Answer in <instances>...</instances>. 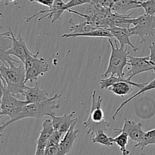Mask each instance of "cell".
<instances>
[{"mask_svg":"<svg viewBox=\"0 0 155 155\" xmlns=\"http://www.w3.org/2000/svg\"><path fill=\"white\" fill-rule=\"evenodd\" d=\"M1 117L3 116H8L10 120L5 123H2L0 127L1 135L4 132L5 129L9 125L15 122L17 117L19 116L24 107L28 104L27 101L18 99V97L14 95L8 89L6 83L2 79H1Z\"/></svg>","mask_w":155,"mask_h":155,"instance_id":"1","label":"cell"},{"mask_svg":"<svg viewBox=\"0 0 155 155\" xmlns=\"http://www.w3.org/2000/svg\"><path fill=\"white\" fill-rule=\"evenodd\" d=\"M0 74L6 83L8 89L18 98L24 96L26 87V70L24 64L20 66H15V63L8 64L1 61Z\"/></svg>","mask_w":155,"mask_h":155,"instance_id":"2","label":"cell"},{"mask_svg":"<svg viewBox=\"0 0 155 155\" xmlns=\"http://www.w3.org/2000/svg\"><path fill=\"white\" fill-rule=\"evenodd\" d=\"M96 90H93L92 95V105L87 120L83 123L86 129V134L95 136L101 132H105L110 127V123L104 120V114L101 108L103 98L98 96L96 99Z\"/></svg>","mask_w":155,"mask_h":155,"instance_id":"3","label":"cell"},{"mask_svg":"<svg viewBox=\"0 0 155 155\" xmlns=\"http://www.w3.org/2000/svg\"><path fill=\"white\" fill-rule=\"evenodd\" d=\"M61 97V94H55L54 96L49 97L45 101L36 103H28L24 107L22 111L17 117L15 122L25 118L40 119L45 116H51L54 114V110L61 107L60 104L56 103V100Z\"/></svg>","mask_w":155,"mask_h":155,"instance_id":"4","label":"cell"},{"mask_svg":"<svg viewBox=\"0 0 155 155\" xmlns=\"http://www.w3.org/2000/svg\"><path fill=\"white\" fill-rule=\"evenodd\" d=\"M107 40L110 45L111 51L109 58L108 66L101 77L103 78H105L110 75L124 77L125 74L124 71L125 67L128 66L130 52L126 48H121V47L119 48L116 40L114 41V43L112 42L111 38L107 39Z\"/></svg>","mask_w":155,"mask_h":155,"instance_id":"5","label":"cell"},{"mask_svg":"<svg viewBox=\"0 0 155 155\" xmlns=\"http://www.w3.org/2000/svg\"><path fill=\"white\" fill-rule=\"evenodd\" d=\"M39 54V51H37L36 54L30 52L26 45L25 61L24 63L26 70V83L28 81L36 82L39 77L44 76L45 73L48 72L49 68L48 64L43 58L38 57Z\"/></svg>","mask_w":155,"mask_h":155,"instance_id":"6","label":"cell"},{"mask_svg":"<svg viewBox=\"0 0 155 155\" xmlns=\"http://www.w3.org/2000/svg\"><path fill=\"white\" fill-rule=\"evenodd\" d=\"M133 27H129L131 36L141 38V43L145 41V36L155 35V15L143 14L136 18H132Z\"/></svg>","mask_w":155,"mask_h":155,"instance_id":"7","label":"cell"},{"mask_svg":"<svg viewBox=\"0 0 155 155\" xmlns=\"http://www.w3.org/2000/svg\"><path fill=\"white\" fill-rule=\"evenodd\" d=\"M1 36L5 39H10L12 42V45L8 49L4 50V48L1 47V54L15 56L24 64L25 61L26 43L23 38L20 36L16 37L10 27H8V32L1 33Z\"/></svg>","mask_w":155,"mask_h":155,"instance_id":"8","label":"cell"},{"mask_svg":"<svg viewBox=\"0 0 155 155\" xmlns=\"http://www.w3.org/2000/svg\"><path fill=\"white\" fill-rule=\"evenodd\" d=\"M128 66L129 71L125 74L124 77L132 80L138 74L148 71H154L155 65L150 61L149 56L147 57H133L129 56Z\"/></svg>","mask_w":155,"mask_h":155,"instance_id":"9","label":"cell"},{"mask_svg":"<svg viewBox=\"0 0 155 155\" xmlns=\"http://www.w3.org/2000/svg\"><path fill=\"white\" fill-rule=\"evenodd\" d=\"M65 11H68L66 8V3L64 2L63 0H55L54 4L52 5V6L48 8V9L39 11V12L31 15V16L26 17L24 19H25L26 22H29L30 20H32L33 18L37 16V15L45 14L44 16L39 18V19H38V21H42V19H44V18H47L51 19V23H54L56 21H60V20H61V16Z\"/></svg>","mask_w":155,"mask_h":155,"instance_id":"10","label":"cell"},{"mask_svg":"<svg viewBox=\"0 0 155 155\" xmlns=\"http://www.w3.org/2000/svg\"><path fill=\"white\" fill-rule=\"evenodd\" d=\"M124 127L121 129H114V133H120L121 132H125L129 136V138L132 141L140 142L143 139L145 134V132L142 130V125L141 123H136L134 121L130 120L126 118H124Z\"/></svg>","mask_w":155,"mask_h":155,"instance_id":"11","label":"cell"},{"mask_svg":"<svg viewBox=\"0 0 155 155\" xmlns=\"http://www.w3.org/2000/svg\"><path fill=\"white\" fill-rule=\"evenodd\" d=\"M54 129L53 127L52 121L50 119H46L42 123V131L39 133V136L36 140V148L35 154L41 155L44 154L45 148L48 144L50 136L54 132Z\"/></svg>","mask_w":155,"mask_h":155,"instance_id":"12","label":"cell"},{"mask_svg":"<svg viewBox=\"0 0 155 155\" xmlns=\"http://www.w3.org/2000/svg\"><path fill=\"white\" fill-rule=\"evenodd\" d=\"M145 85V84H140V83H135V82H133L129 78L124 77L120 81L117 82V83H114L112 86H110L108 88V89L110 92H113L114 95L124 97L133 92V86H136V87L141 89Z\"/></svg>","mask_w":155,"mask_h":155,"instance_id":"13","label":"cell"},{"mask_svg":"<svg viewBox=\"0 0 155 155\" xmlns=\"http://www.w3.org/2000/svg\"><path fill=\"white\" fill-rule=\"evenodd\" d=\"M76 114V111H72L69 114H64L63 116L58 117L55 114H52L50 116L52 121L53 127L55 130H58L62 134L64 135L68 131L71 126L74 124L76 120H78V118H74V115Z\"/></svg>","mask_w":155,"mask_h":155,"instance_id":"14","label":"cell"},{"mask_svg":"<svg viewBox=\"0 0 155 155\" xmlns=\"http://www.w3.org/2000/svg\"><path fill=\"white\" fill-rule=\"evenodd\" d=\"M77 121L76 120L74 123L71 128L68 130V131L64 135L63 138H62L61 141L59 145V154L60 155H64L69 154L72 150L74 144L75 142V140L77 139V134L80 133V130H75L76 124H77Z\"/></svg>","mask_w":155,"mask_h":155,"instance_id":"15","label":"cell"},{"mask_svg":"<svg viewBox=\"0 0 155 155\" xmlns=\"http://www.w3.org/2000/svg\"><path fill=\"white\" fill-rule=\"evenodd\" d=\"M107 29L113 35V37L120 42L121 48H125L126 45H130L134 51H137L139 50V48H136L130 41V37L132 36L129 30V27L127 28V27H120L114 26V27H109Z\"/></svg>","mask_w":155,"mask_h":155,"instance_id":"16","label":"cell"},{"mask_svg":"<svg viewBox=\"0 0 155 155\" xmlns=\"http://www.w3.org/2000/svg\"><path fill=\"white\" fill-rule=\"evenodd\" d=\"M24 96L25 97V100L28 103L39 102V101H45L49 98L48 92L45 90L41 89L37 82L33 87H29L26 86L24 92Z\"/></svg>","mask_w":155,"mask_h":155,"instance_id":"17","label":"cell"},{"mask_svg":"<svg viewBox=\"0 0 155 155\" xmlns=\"http://www.w3.org/2000/svg\"><path fill=\"white\" fill-rule=\"evenodd\" d=\"M140 0H114L111 6L112 12L124 15L128 11L142 8Z\"/></svg>","mask_w":155,"mask_h":155,"instance_id":"18","label":"cell"},{"mask_svg":"<svg viewBox=\"0 0 155 155\" xmlns=\"http://www.w3.org/2000/svg\"><path fill=\"white\" fill-rule=\"evenodd\" d=\"M71 37H98V38H113V35L107 28H98L92 31L80 33H64L61 36V38Z\"/></svg>","mask_w":155,"mask_h":155,"instance_id":"19","label":"cell"},{"mask_svg":"<svg viewBox=\"0 0 155 155\" xmlns=\"http://www.w3.org/2000/svg\"><path fill=\"white\" fill-rule=\"evenodd\" d=\"M153 89H155V78L154 80H152V81L150 82L149 83H148V84H145V86H143L142 88H141V90L139 91L138 92H136L135 95H133V96L130 97V98H129L128 99L126 100V101H124V102L122 103V104H120V105L118 107V108L117 109L116 111L114 112V114H113V116H112V120H114L115 119H116V117L117 116V114H119V112L120 111L121 109L124 108V106L127 105V104H128L129 102H130L131 101H133L134 98H136V97H138L139 95H142V93H144L145 92H148V91H151V90H153Z\"/></svg>","mask_w":155,"mask_h":155,"instance_id":"20","label":"cell"},{"mask_svg":"<svg viewBox=\"0 0 155 155\" xmlns=\"http://www.w3.org/2000/svg\"><path fill=\"white\" fill-rule=\"evenodd\" d=\"M128 138L129 136L125 132H121L117 136L113 138L114 142L119 147L123 155H128L130 153L127 148V145H128Z\"/></svg>","mask_w":155,"mask_h":155,"instance_id":"21","label":"cell"},{"mask_svg":"<svg viewBox=\"0 0 155 155\" xmlns=\"http://www.w3.org/2000/svg\"><path fill=\"white\" fill-rule=\"evenodd\" d=\"M150 145H155V129L146 132L142 140L136 143L134 145V148H139L141 151H143L145 147Z\"/></svg>","mask_w":155,"mask_h":155,"instance_id":"22","label":"cell"},{"mask_svg":"<svg viewBox=\"0 0 155 155\" xmlns=\"http://www.w3.org/2000/svg\"><path fill=\"white\" fill-rule=\"evenodd\" d=\"M98 29L93 25L91 22L86 20L85 21L81 23H79L77 24H73L71 26V31L73 33H86V32L92 31V30Z\"/></svg>","mask_w":155,"mask_h":155,"instance_id":"23","label":"cell"},{"mask_svg":"<svg viewBox=\"0 0 155 155\" xmlns=\"http://www.w3.org/2000/svg\"><path fill=\"white\" fill-rule=\"evenodd\" d=\"M92 142L93 143L101 144V145L107 147L112 146L113 144L114 143L113 141V138L107 136L105 132H101V133H98L96 135H95V136L92 138Z\"/></svg>","mask_w":155,"mask_h":155,"instance_id":"24","label":"cell"},{"mask_svg":"<svg viewBox=\"0 0 155 155\" xmlns=\"http://www.w3.org/2000/svg\"><path fill=\"white\" fill-rule=\"evenodd\" d=\"M63 136L64 134H62L61 133H60V132L58 131V130H54V132L52 133V134L50 136L49 139H48L47 146H51V145H59Z\"/></svg>","mask_w":155,"mask_h":155,"instance_id":"25","label":"cell"},{"mask_svg":"<svg viewBox=\"0 0 155 155\" xmlns=\"http://www.w3.org/2000/svg\"><path fill=\"white\" fill-rule=\"evenodd\" d=\"M141 5L142 8L145 10V13L151 15H155V2L152 0H145V1L142 2Z\"/></svg>","mask_w":155,"mask_h":155,"instance_id":"26","label":"cell"},{"mask_svg":"<svg viewBox=\"0 0 155 155\" xmlns=\"http://www.w3.org/2000/svg\"><path fill=\"white\" fill-rule=\"evenodd\" d=\"M113 2L114 0H93L91 3L99 8L110 9Z\"/></svg>","mask_w":155,"mask_h":155,"instance_id":"27","label":"cell"},{"mask_svg":"<svg viewBox=\"0 0 155 155\" xmlns=\"http://www.w3.org/2000/svg\"><path fill=\"white\" fill-rule=\"evenodd\" d=\"M93 0H69L68 2H66L67 10H69L71 8L77 7V6H81L85 4H89L91 3Z\"/></svg>","mask_w":155,"mask_h":155,"instance_id":"28","label":"cell"},{"mask_svg":"<svg viewBox=\"0 0 155 155\" xmlns=\"http://www.w3.org/2000/svg\"><path fill=\"white\" fill-rule=\"evenodd\" d=\"M59 151H60V148H59V145H51V146H47L45 148V155H53V154H59Z\"/></svg>","mask_w":155,"mask_h":155,"instance_id":"29","label":"cell"},{"mask_svg":"<svg viewBox=\"0 0 155 155\" xmlns=\"http://www.w3.org/2000/svg\"><path fill=\"white\" fill-rule=\"evenodd\" d=\"M30 2H37L46 7H51L55 0H28Z\"/></svg>","mask_w":155,"mask_h":155,"instance_id":"30","label":"cell"},{"mask_svg":"<svg viewBox=\"0 0 155 155\" xmlns=\"http://www.w3.org/2000/svg\"><path fill=\"white\" fill-rule=\"evenodd\" d=\"M148 48L150 50V61H151V63L154 64L155 65V43L154 42H151V44L149 45Z\"/></svg>","mask_w":155,"mask_h":155,"instance_id":"31","label":"cell"},{"mask_svg":"<svg viewBox=\"0 0 155 155\" xmlns=\"http://www.w3.org/2000/svg\"><path fill=\"white\" fill-rule=\"evenodd\" d=\"M8 2H16L17 0H7Z\"/></svg>","mask_w":155,"mask_h":155,"instance_id":"32","label":"cell"},{"mask_svg":"<svg viewBox=\"0 0 155 155\" xmlns=\"http://www.w3.org/2000/svg\"><path fill=\"white\" fill-rule=\"evenodd\" d=\"M140 1H142V2H143V1H145V0H140Z\"/></svg>","mask_w":155,"mask_h":155,"instance_id":"33","label":"cell"},{"mask_svg":"<svg viewBox=\"0 0 155 155\" xmlns=\"http://www.w3.org/2000/svg\"><path fill=\"white\" fill-rule=\"evenodd\" d=\"M152 1H153V2H155V0H152Z\"/></svg>","mask_w":155,"mask_h":155,"instance_id":"34","label":"cell"},{"mask_svg":"<svg viewBox=\"0 0 155 155\" xmlns=\"http://www.w3.org/2000/svg\"><path fill=\"white\" fill-rule=\"evenodd\" d=\"M154 73H155V70H154Z\"/></svg>","mask_w":155,"mask_h":155,"instance_id":"35","label":"cell"},{"mask_svg":"<svg viewBox=\"0 0 155 155\" xmlns=\"http://www.w3.org/2000/svg\"><path fill=\"white\" fill-rule=\"evenodd\" d=\"M1 1H2V0H1Z\"/></svg>","mask_w":155,"mask_h":155,"instance_id":"36","label":"cell"}]
</instances>
